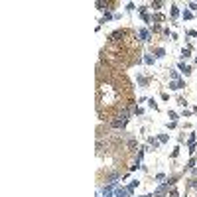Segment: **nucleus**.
Listing matches in <instances>:
<instances>
[{
	"label": "nucleus",
	"mask_w": 197,
	"mask_h": 197,
	"mask_svg": "<svg viewBox=\"0 0 197 197\" xmlns=\"http://www.w3.org/2000/svg\"><path fill=\"white\" fill-rule=\"evenodd\" d=\"M183 18H185V20H191V18H193L191 10H185V12H183Z\"/></svg>",
	"instance_id": "obj_13"
},
{
	"label": "nucleus",
	"mask_w": 197,
	"mask_h": 197,
	"mask_svg": "<svg viewBox=\"0 0 197 197\" xmlns=\"http://www.w3.org/2000/svg\"><path fill=\"white\" fill-rule=\"evenodd\" d=\"M189 10H191V12H195V10H197V4H195V2H189Z\"/></svg>",
	"instance_id": "obj_18"
},
{
	"label": "nucleus",
	"mask_w": 197,
	"mask_h": 197,
	"mask_svg": "<svg viewBox=\"0 0 197 197\" xmlns=\"http://www.w3.org/2000/svg\"><path fill=\"white\" fill-rule=\"evenodd\" d=\"M193 166H195V158H191V160H189V164L185 166V170H193Z\"/></svg>",
	"instance_id": "obj_12"
},
{
	"label": "nucleus",
	"mask_w": 197,
	"mask_h": 197,
	"mask_svg": "<svg viewBox=\"0 0 197 197\" xmlns=\"http://www.w3.org/2000/svg\"><path fill=\"white\" fill-rule=\"evenodd\" d=\"M164 55H166V49H164V47H158L156 49V59H162Z\"/></svg>",
	"instance_id": "obj_7"
},
{
	"label": "nucleus",
	"mask_w": 197,
	"mask_h": 197,
	"mask_svg": "<svg viewBox=\"0 0 197 197\" xmlns=\"http://www.w3.org/2000/svg\"><path fill=\"white\" fill-rule=\"evenodd\" d=\"M187 148H189V152H195V134H189V140H187Z\"/></svg>",
	"instance_id": "obj_4"
},
{
	"label": "nucleus",
	"mask_w": 197,
	"mask_h": 197,
	"mask_svg": "<svg viewBox=\"0 0 197 197\" xmlns=\"http://www.w3.org/2000/svg\"><path fill=\"white\" fill-rule=\"evenodd\" d=\"M156 179H158V181H162V179H166V175H164V174H158Z\"/></svg>",
	"instance_id": "obj_21"
},
{
	"label": "nucleus",
	"mask_w": 197,
	"mask_h": 197,
	"mask_svg": "<svg viewBox=\"0 0 197 197\" xmlns=\"http://www.w3.org/2000/svg\"><path fill=\"white\" fill-rule=\"evenodd\" d=\"M158 140H160V142H168V134H160Z\"/></svg>",
	"instance_id": "obj_17"
},
{
	"label": "nucleus",
	"mask_w": 197,
	"mask_h": 197,
	"mask_svg": "<svg viewBox=\"0 0 197 197\" xmlns=\"http://www.w3.org/2000/svg\"><path fill=\"white\" fill-rule=\"evenodd\" d=\"M132 10H134V2H128L126 4V12H132Z\"/></svg>",
	"instance_id": "obj_15"
},
{
	"label": "nucleus",
	"mask_w": 197,
	"mask_h": 197,
	"mask_svg": "<svg viewBox=\"0 0 197 197\" xmlns=\"http://www.w3.org/2000/svg\"><path fill=\"white\" fill-rule=\"evenodd\" d=\"M148 107L154 108V110H158V104H156V101H154V98H150V101H148Z\"/></svg>",
	"instance_id": "obj_11"
},
{
	"label": "nucleus",
	"mask_w": 197,
	"mask_h": 197,
	"mask_svg": "<svg viewBox=\"0 0 197 197\" xmlns=\"http://www.w3.org/2000/svg\"><path fill=\"white\" fill-rule=\"evenodd\" d=\"M154 61H156V57H152L150 53L144 55V63H146V65H154Z\"/></svg>",
	"instance_id": "obj_5"
},
{
	"label": "nucleus",
	"mask_w": 197,
	"mask_h": 197,
	"mask_svg": "<svg viewBox=\"0 0 197 197\" xmlns=\"http://www.w3.org/2000/svg\"><path fill=\"white\" fill-rule=\"evenodd\" d=\"M148 144L154 146V148H158V146H160V140H158V138H148Z\"/></svg>",
	"instance_id": "obj_8"
},
{
	"label": "nucleus",
	"mask_w": 197,
	"mask_h": 197,
	"mask_svg": "<svg viewBox=\"0 0 197 197\" xmlns=\"http://www.w3.org/2000/svg\"><path fill=\"white\" fill-rule=\"evenodd\" d=\"M162 6H164V4H162V2H152V8H154V10H160Z\"/></svg>",
	"instance_id": "obj_14"
},
{
	"label": "nucleus",
	"mask_w": 197,
	"mask_h": 197,
	"mask_svg": "<svg viewBox=\"0 0 197 197\" xmlns=\"http://www.w3.org/2000/svg\"><path fill=\"white\" fill-rule=\"evenodd\" d=\"M170 87L174 91H179V89H183V87H185V81L183 79H181V81H174V83H170Z\"/></svg>",
	"instance_id": "obj_3"
},
{
	"label": "nucleus",
	"mask_w": 197,
	"mask_h": 197,
	"mask_svg": "<svg viewBox=\"0 0 197 197\" xmlns=\"http://www.w3.org/2000/svg\"><path fill=\"white\" fill-rule=\"evenodd\" d=\"M177 69H179L181 73H183L185 77H189V75H191V67H189V65H185V63H179V65H177Z\"/></svg>",
	"instance_id": "obj_2"
},
{
	"label": "nucleus",
	"mask_w": 197,
	"mask_h": 197,
	"mask_svg": "<svg viewBox=\"0 0 197 197\" xmlns=\"http://www.w3.org/2000/svg\"><path fill=\"white\" fill-rule=\"evenodd\" d=\"M175 126H177V122H174V120L168 122V128H175Z\"/></svg>",
	"instance_id": "obj_20"
},
{
	"label": "nucleus",
	"mask_w": 197,
	"mask_h": 197,
	"mask_svg": "<svg viewBox=\"0 0 197 197\" xmlns=\"http://www.w3.org/2000/svg\"><path fill=\"white\" fill-rule=\"evenodd\" d=\"M189 53H191V47L187 45V47L181 49V59H187V57H189Z\"/></svg>",
	"instance_id": "obj_6"
},
{
	"label": "nucleus",
	"mask_w": 197,
	"mask_h": 197,
	"mask_svg": "<svg viewBox=\"0 0 197 197\" xmlns=\"http://www.w3.org/2000/svg\"><path fill=\"white\" fill-rule=\"evenodd\" d=\"M138 34H140V38H142L144 44H150V41H152V34H150V30H146V28H140Z\"/></svg>",
	"instance_id": "obj_1"
},
{
	"label": "nucleus",
	"mask_w": 197,
	"mask_h": 197,
	"mask_svg": "<svg viewBox=\"0 0 197 197\" xmlns=\"http://www.w3.org/2000/svg\"><path fill=\"white\" fill-rule=\"evenodd\" d=\"M170 77H171L174 81H181V77H179V73H177V71H171V73H170Z\"/></svg>",
	"instance_id": "obj_10"
},
{
	"label": "nucleus",
	"mask_w": 197,
	"mask_h": 197,
	"mask_svg": "<svg viewBox=\"0 0 197 197\" xmlns=\"http://www.w3.org/2000/svg\"><path fill=\"white\" fill-rule=\"evenodd\" d=\"M177 16H179V8H177V6H171V18H177Z\"/></svg>",
	"instance_id": "obj_9"
},
{
	"label": "nucleus",
	"mask_w": 197,
	"mask_h": 197,
	"mask_svg": "<svg viewBox=\"0 0 197 197\" xmlns=\"http://www.w3.org/2000/svg\"><path fill=\"white\" fill-rule=\"evenodd\" d=\"M177 103H179V107H187V101H185V98H179Z\"/></svg>",
	"instance_id": "obj_19"
},
{
	"label": "nucleus",
	"mask_w": 197,
	"mask_h": 197,
	"mask_svg": "<svg viewBox=\"0 0 197 197\" xmlns=\"http://www.w3.org/2000/svg\"><path fill=\"white\" fill-rule=\"evenodd\" d=\"M170 118H171V120H174V122H177V114H175L174 110H170Z\"/></svg>",
	"instance_id": "obj_16"
}]
</instances>
